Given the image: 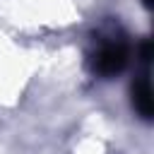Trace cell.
<instances>
[{
  "label": "cell",
  "instance_id": "6da1fadb",
  "mask_svg": "<svg viewBox=\"0 0 154 154\" xmlns=\"http://www.w3.org/2000/svg\"><path fill=\"white\" fill-rule=\"evenodd\" d=\"M125 63H128V48L123 41L113 36L111 41H103L94 55V70L99 75H116L125 67Z\"/></svg>",
  "mask_w": 154,
  "mask_h": 154
},
{
  "label": "cell",
  "instance_id": "7a4b0ae2",
  "mask_svg": "<svg viewBox=\"0 0 154 154\" xmlns=\"http://www.w3.org/2000/svg\"><path fill=\"white\" fill-rule=\"evenodd\" d=\"M132 106L142 118H152V91H149V77H140L132 87Z\"/></svg>",
  "mask_w": 154,
  "mask_h": 154
},
{
  "label": "cell",
  "instance_id": "3957f363",
  "mask_svg": "<svg viewBox=\"0 0 154 154\" xmlns=\"http://www.w3.org/2000/svg\"><path fill=\"white\" fill-rule=\"evenodd\" d=\"M144 5H152V0H144Z\"/></svg>",
  "mask_w": 154,
  "mask_h": 154
}]
</instances>
